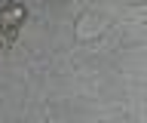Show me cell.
<instances>
[{
    "mask_svg": "<svg viewBox=\"0 0 147 123\" xmlns=\"http://www.w3.org/2000/svg\"><path fill=\"white\" fill-rule=\"evenodd\" d=\"M25 19H28L25 3L9 0V3L0 6V43H3V46H9V43L16 40V34H18V28L25 25Z\"/></svg>",
    "mask_w": 147,
    "mask_h": 123,
    "instance_id": "6da1fadb",
    "label": "cell"
}]
</instances>
